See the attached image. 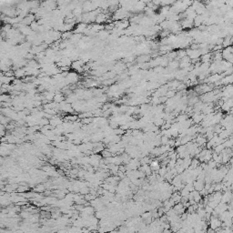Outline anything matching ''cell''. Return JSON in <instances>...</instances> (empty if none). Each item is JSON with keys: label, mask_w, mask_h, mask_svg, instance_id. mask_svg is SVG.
<instances>
[{"label": "cell", "mask_w": 233, "mask_h": 233, "mask_svg": "<svg viewBox=\"0 0 233 233\" xmlns=\"http://www.w3.org/2000/svg\"><path fill=\"white\" fill-rule=\"evenodd\" d=\"M46 189V187L45 185H42V184H39V185H37L36 188H35V191L36 192H37V193H41V192H44Z\"/></svg>", "instance_id": "obj_3"}, {"label": "cell", "mask_w": 233, "mask_h": 233, "mask_svg": "<svg viewBox=\"0 0 233 233\" xmlns=\"http://www.w3.org/2000/svg\"><path fill=\"white\" fill-rule=\"evenodd\" d=\"M220 221L219 220V219L212 218L211 220H210V227H211L213 230H216V228L220 227Z\"/></svg>", "instance_id": "obj_1"}, {"label": "cell", "mask_w": 233, "mask_h": 233, "mask_svg": "<svg viewBox=\"0 0 233 233\" xmlns=\"http://www.w3.org/2000/svg\"><path fill=\"white\" fill-rule=\"evenodd\" d=\"M16 191H17L18 193H25V192H27V191H28V187L26 186L25 184H23V186H18Z\"/></svg>", "instance_id": "obj_2"}]
</instances>
